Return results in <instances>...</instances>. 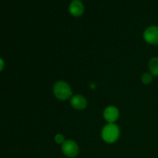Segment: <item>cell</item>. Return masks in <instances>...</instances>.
<instances>
[{
  "label": "cell",
  "instance_id": "ba28073f",
  "mask_svg": "<svg viewBox=\"0 0 158 158\" xmlns=\"http://www.w3.org/2000/svg\"><path fill=\"white\" fill-rule=\"evenodd\" d=\"M148 69L149 72L154 77H158V57H152L148 62Z\"/></svg>",
  "mask_w": 158,
  "mask_h": 158
},
{
  "label": "cell",
  "instance_id": "5b68a950",
  "mask_svg": "<svg viewBox=\"0 0 158 158\" xmlns=\"http://www.w3.org/2000/svg\"><path fill=\"white\" fill-rule=\"evenodd\" d=\"M103 117L107 123H115L120 117V111L117 106L110 105L103 110Z\"/></svg>",
  "mask_w": 158,
  "mask_h": 158
},
{
  "label": "cell",
  "instance_id": "3957f363",
  "mask_svg": "<svg viewBox=\"0 0 158 158\" xmlns=\"http://www.w3.org/2000/svg\"><path fill=\"white\" fill-rule=\"evenodd\" d=\"M61 151L66 157L74 158L80 153V147L78 143L73 140H66V141L61 145Z\"/></svg>",
  "mask_w": 158,
  "mask_h": 158
},
{
  "label": "cell",
  "instance_id": "7a4b0ae2",
  "mask_svg": "<svg viewBox=\"0 0 158 158\" xmlns=\"http://www.w3.org/2000/svg\"><path fill=\"white\" fill-rule=\"evenodd\" d=\"M120 130L116 123H106L101 131V138L105 143H114L118 140Z\"/></svg>",
  "mask_w": 158,
  "mask_h": 158
},
{
  "label": "cell",
  "instance_id": "52a82bcc",
  "mask_svg": "<svg viewBox=\"0 0 158 158\" xmlns=\"http://www.w3.org/2000/svg\"><path fill=\"white\" fill-rule=\"evenodd\" d=\"M69 11L72 15L75 17L80 16L84 12V6L80 0H73L69 6Z\"/></svg>",
  "mask_w": 158,
  "mask_h": 158
},
{
  "label": "cell",
  "instance_id": "9c48e42d",
  "mask_svg": "<svg viewBox=\"0 0 158 158\" xmlns=\"http://www.w3.org/2000/svg\"><path fill=\"white\" fill-rule=\"evenodd\" d=\"M153 80H154V76L150 72L143 73L140 77L142 83L144 85H150L153 82Z\"/></svg>",
  "mask_w": 158,
  "mask_h": 158
},
{
  "label": "cell",
  "instance_id": "8fae6325",
  "mask_svg": "<svg viewBox=\"0 0 158 158\" xmlns=\"http://www.w3.org/2000/svg\"><path fill=\"white\" fill-rule=\"evenodd\" d=\"M4 67H5L4 60H3V59L0 58V72H2V71L3 70Z\"/></svg>",
  "mask_w": 158,
  "mask_h": 158
},
{
  "label": "cell",
  "instance_id": "6da1fadb",
  "mask_svg": "<svg viewBox=\"0 0 158 158\" xmlns=\"http://www.w3.org/2000/svg\"><path fill=\"white\" fill-rule=\"evenodd\" d=\"M52 93L54 97L61 101L69 100L73 96L72 88L69 83L64 80H58L54 83Z\"/></svg>",
  "mask_w": 158,
  "mask_h": 158
},
{
  "label": "cell",
  "instance_id": "8992f818",
  "mask_svg": "<svg viewBox=\"0 0 158 158\" xmlns=\"http://www.w3.org/2000/svg\"><path fill=\"white\" fill-rule=\"evenodd\" d=\"M69 103L73 109L77 110H83L87 106L88 102L86 97L81 94L73 95L69 99Z\"/></svg>",
  "mask_w": 158,
  "mask_h": 158
},
{
  "label": "cell",
  "instance_id": "30bf717a",
  "mask_svg": "<svg viewBox=\"0 0 158 158\" xmlns=\"http://www.w3.org/2000/svg\"><path fill=\"white\" fill-rule=\"evenodd\" d=\"M54 141H55L57 144L62 145L65 141H66V138H65L63 134H56L55 137H54Z\"/></svg>",
  "mask_w": 158,
  "mask_h": 158
},
{
  "label": "cell",
  "instance_id": "277c9868",
  "mask_svg": "<svg viewBox=\"0 0 158 158\" xmlns=\"http://www.w3.org/2000/svg\"><path fill=\"white\" fill-rule=\"evenodd\" d=\"M143 38L148 44L158 45V26H151L147 28L143 33Z\"/></svg>",
  "mask_w": 158,
  "mask_h": 158
}]
</instances>
